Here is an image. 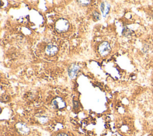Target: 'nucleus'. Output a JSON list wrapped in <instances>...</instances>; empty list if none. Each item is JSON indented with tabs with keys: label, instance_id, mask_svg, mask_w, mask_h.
Listing matches in <instances>:
<instances>
[{
	"label": "nucleus",
	"instance_id": "10",
	"mask_svg": "<svg viewBox=\"0 0 153 136\" xmlns=\"http://www.w3.org/2000/svg\"><path fill=\"white\" fill-rule=\"evenodd\" d=\"M93 17L96 18V19L99 20L100 19V15L97 12H93Z\"/></svg>",
	"mask_w": 153,
	"mask_h": 136
},
{
	"label": "nucleus",
	"instance_id": "2",
	"mask_svg": "<svg viewBox=\"0 0 153 136\" xmlns=\"http://www.w3.org/2000/svg\"><path fill=\"white\" fill-rule=\"evenodd\" d=\"M111 50L110 44L107 41H103L98 48V51L99 54L102 56H105L110 54Z\"/></svg>",
	"mask_w": 153,
	"mask_h": 136
},
{
	"label": "nucleus",
	"instance_id": "9",
	"mask_svg": "<svg viewBox=\"0 0 153 136\" xmlns=\"http://www.w3.org/2000/svg\"><path fill=\"white\" fill-rule=\"evenodd\" d=\"M78 3H79L80 4L82 5H87L90 3V1H83V0H81V1H78Z\"/></svg>",
	"mask_w": 153,
	"mask_h": 136
},
{
	"label": "nucleus",
	"instance_id": "6",
	"mask_svg": "<svg viewBox=\"0 0 153 136\" xmlns=\"http://www.w3.org/2000/svg\"><path fill=\"white\" fill-rule=\"evenodd\" d=\"M52 104L56 109H62L64 108L66 105L65 101L60 97H57L55 99L53 100Z\"/></svg>",
	"mask_w": 153,
	"mask_h": 136
},
{
	"label": "nucleus",
	"instance_id": "1",
	"mask_svg": "<svg viewBox=\"0 0 153 136\" xmlns=\"http://www.w3.org/2000/svg\"><path fill=\"white\" fill-rule=\"evenodd\" d=\"M69 27H70V24H69V22L64 18L60 19L58 20L55 25V28L60 33L62 32H65L68 31Z\"/></svg>",
	"mask_w": 153,
	"mask_h": 136
},
{
	"label": "nucleus",
	"instance_id": "11",
	"mask_svg": "<svg viewBox=\"0 0 153 136\" xmlns=\"http://www.w3.org/2000/svg\"><path fill=\"white\" fill-rule=\"evenodd\" d=\"M57 136H69V135L65 134V133H60V134H59L58 135H57Z\"/></svg>",
	"mask_w": 153,
	"mask_h": 136
},
{
	"label": "nucleus",
	"instance_id": "8",
	"mask_svg": "<svg viewBox=\"0 0 153 136\" xmlns=\"http://www.w3.org/2000/svg\"><path fill=\"white\" fill-rule=\"evenodd\" d=\"M39 120H40V122L41 123V124H45V123H46L47 122V120H48V118H46V117H44V116H42L41 118H40L39 119Z\"/></svg>",
	"mask_w": 153,
	"mask_h": 136
},
{
	"label": "nucleus",
	"instance_id": "7",
	"mask_svg": "<svg viewBox=\"0 0 153 136\" xmlns=\"http://www.w3.org/2000/svg\"><path fill=\"white\" fill-rule=\"evenodd\" d=\"M58 52V48L55 45L49 44L45 49V53L49 56H53Z\"/></svg>",
	"mask_w": 153,
	"mask_h": 136
},
{
	"label": "nucleus",
	"instance_id": "5",
	"mask_svg": "<svg viewBox=\"0 0 153 136\" xmlns=\"http://www.w3.org/2000/svg\"><path fill=\"white\" fill-rule=\"evenodd\" d=\"M16 128L18 131L19 132L20 134L22 135H26L29 133L30 129L24 123L19 122L17 124Z\"/></svg>",
	"mask_w": 153,
	"mask_h": 136
},
{
	"label": "nucleus",
	"instance_id": "4",
	"mask_svg": "<svg viewBox=\"0 0 153 136\" xmlns=\"http://www.w3.org/2000/svg\"><path fill=\"white\" fill-rule=\"evenodd\" d=\"M111 5L107 1H102L100 5V10L104 18H106L110 12Z\"/></svg>",
	"mask_w": 153,
	"mask_h": 136
},
{
	"label": "nucleus",
	"instance_id": "3",
	"mask_svg": "<svg viewBox=\"0 0 153 136\" xmlns=\"http://www.w3.org/2000/svg\"><path fill=\"white\" fill-rule=\"evenodd\" d=\"M80 70V67L78 65L75 64H71L68 69V75L71 79H74L76 77V74Z\"/></svg>",
	"mask_w": 153,
	"mask_h": 136
}]
</instances>
